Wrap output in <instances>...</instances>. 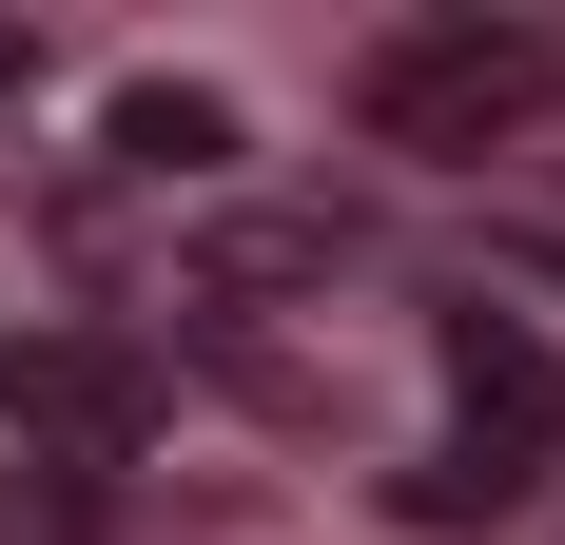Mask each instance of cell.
Segmentation results:
<instances>
[{"instance_id": "5b68a950", "label": "cell", "mask_w": 565, "mask_h": 545, "mask_svg": "<svg viewBox=\"0 0 565 545\" xmlns=\"http://www.w3.org/2000/svg\"><path fill=\"white\" fill-rule=\"evenodd\" d=\"M0 98H40V40H20V20H0Z\"/></svg>"}, {"instance_id": "8992f818", "label": "cell", "mask_w": 565, "mask_h": 545, "mask_svg": "<svg viewBox=\"0 0 565 545\" xmlns=\"http://www.w3.org/2000/svg\"><path fill=\"white\" fill-rule=\"evenodd\" d=\"M0 409H20V312H0Z\"/></svg>"}, {"instance_id": "7a4b0ae2", "label": "cell", "mask_w": 565, "mask_h": 545, "mask_svg": "<svg viewBox=\"0 0 565 545\" xmlns=\"http://www.w3.org/2000/svg\"><path fill=\"white\" fill-rule=\"evenodd\" d=\"M565 98V40L546 20H391V40L351 58V117H371V157H508V137H546Z\"/></svg>"}, {"instance_id": "6da1fadb", "label": "cell", "mask_w": 565, "mask_h": 545, "mask_svg": "<svg viewBox=\"0 0 565 545\" xmlns=\"http://www.w3.org/2000/svg\"><path fill=\"white\" fill-rule=\"evenodd\" d=\"M546 468H565V351L488 292H449L429 312V429L391 448V506L409 526H508Z\"/></svg>"}, {"instance_id": "277c9868", "label": "cell", "mask_w": 565, "mask_h": 545, "mask_svg": "<svg viewBox=\"0 0 565 545\" xmlns=\"http://www.w3.org/2000/svg\"><path fill=\"white\" fill-rule=\"evenodd\" d=\"M0 545H117V468H58V448H0Z\"/></svg>"}, {"instance_id": "3957f363", "label": "cell", "mask_w": 565, "mask_h": 545, "mask_svg": "<svg viewBox=\"0 0 565 545\" xmlns=\"http://www.w3.org/2000/svg\"><path fill=\"white\" fill-rule=\"evenodd\" d=\"M98 157H117V195H215L254 137H234V98H195V78H137V98L98 117Z\"/></svg>"}]
</instances>
